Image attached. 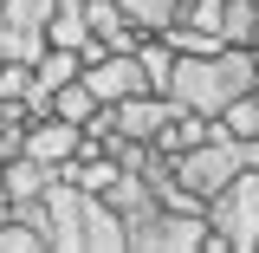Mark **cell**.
I'll return each mask as SVG.
<instances>
[{
    "label": "cell",
    "instance_id": "cell-1",
    "mask_svg": "<svg viewBox=\"0 0 259 253\" xmlns=\"http://www.w3.org/2000/svg\"><path fill=\"white\" fill-rule=\"evenodd\" d=\"M13 214H26L46 234V247H59V253H117L123 247V214L104 195L78 189L65 175H52V189L39 195V201H20Z\"/></svg>",
    "mask_w": 259,
    "mask_h": 253
},
{
    "label": "cell",
    "instance_id": "cell-2",
    "mask_svg": "<svg viewBox=\"0 0 259 253\" xmlns=\"http://www.w3.org/2000/svg\"><path fill=\"white\" fill-rule=\"evenodd\" d=\"M240 91H253V46H221V52H175L168 97L182 111L221 117Z\"/></svg>",
    "mask_w": 259,
    "mask_h": 253
},
{
    "label": "cell",
    "instance_id": "cell-3",
    "mask_svg": "<svg viewBox=\"0 0 259 253\" xmlns=\"http://www.w3.org/2000/svg\"><path fill=\"white\" fill-rule=\"evenodd\" d=\"M207 247H227V253L259 247V169H240L227 189L207 195Z\"/></svg>",
    "mask_w": 259,
    "mask_h": 253
},
{
    "label": "cell",
    "instance_id": "cell-4",
    "mask_svg": "<svg viewBox=\"0 0 259 253\" xmlns=\"http://www.w3.org/2000/svg\"><path fill=\"white\" fill-rule=\"evenodd\" d=\"M168 169H175V182H182V189H194L201 201H207V195L227 189L246 162H240V143L227 136V124L214 117V130H207L201 143H188V150H175V156H168Z\"/></svg>",
    "mask_w": 259,
    "mask_h": 253
},
{
    "label": "cell",
    "instance_id": "cell-5",
    "mask_svg": "<svg viewBox=\"0 0 259 253\" xmlns=\"http://www.w3.org/2000/svg\"><path fill=\"white\" fill-rule=\"evenodd\" d=\"M123 247H143V253H201L207 247V214H182V208H149L143 221L123 227Z\"/></svg>",
    "mask_w": 259,
    "mask_h": 253
},
{
    "label": "cell",
    "instance_id": "cell-6",
    "mask_svg": "<svg viewBox=\"0 0 259 253\" xmlns=\"http://www.w3.org/2000/svg\"><path fill=\"white\" fill-rule=\"evenodd\" d=\"M78 78L97 91V104H123V97L149 91V78H143L136 52H104V46H84V71H78Z\"/></svg>",
    "mask_w": 259,
    "mask_h": 253
},
{
    "label": "cell",
    "instance_id": "cell-7",
    "mask_svg": "<svg viewBox=\"0 0 259 253\" xmlns=\"http://www.w3.org/2000/svg\"><path fill=\"white\" fill-rule=\"evenodd\" d=\"M168 117H175V97L168 91H136L123 104H110V130L117 136H136V143H156Z\"/></svg>",
    "mask_w": 259,
    "mask_h": 253
},
{
    "label": "cell",
    "instance_id": "cell-8",
    "mask_svg": "<svg viewBox=\"0 0 259 253\" xmlns=\"http://www.w3.org/2000/svg\"><path fill=\"white\" fill-rule=\"evenodd\" d=\"M78 143H84V124H65V117H52V111H39V117H26V156L52 162V169H65V162L78 156Z\"/></svg>",
    "mask_w": 259,
    "mask_h": 253
},
{
    "label": "cell",
    "instance_id": "cell-9",
    "mask_svg": "<svg viewBox=\"0 0 259 253\" xmlns=\"http://www.w3.org/2000/svg\"><path fill=\"white\" fill-rule=\"evenodd\" d=\"M52 175H59V169L39 162V156H26V150L0 162V182H7V195H13V208H20V201H39V195L52 189Z\"/></svg>",
    "mask_w": 259,
    "mask_h": 253
},
{
    "label": "cell",
    "instance_id": "cell-10",
    "mask_svg": "<svg viewBox=\"0 0 259 253\" xmlns=\"http://www.w3.org/2000/svg\"><path fill=\"white\" fill-rule=\"evenodd\" d=\"M46 46H91V20H84V0H52L46 13Z\"/></svg>",
    "mask_w": 259,
    "mask_h": 253
},
{
    "label": "cell",
    "instance_id": "cell-11",
    "mask_svg": "<svg viewBox=\"0 0 259 253\" xmlns=\"http://www.w3.org/2000/svg\"><path fill=\"white\" fill-rule=\"evenodd\" d=\"M78 71H84V52H78V46H46V52L32 59V85H39V91L52 97L59 85H71Z\"/></svg>",
    "mask_w": 259,
    "mask_h": 253
},
{
    "label": "cell",
    "instance_id": "cell-12",
    "mask_svg": "<svg viewBox=\"0 0 259 253\" xmlns=\"http://www.w3.org/2000/svg\"><path fill=\"white\" fill-rule=\"evenodd\" d=\"M136 65H143L149 91H168V78H175V46H168L162 32H143V39H136Z\"/></svg>",
    "mask_w": 259,
    "mask_h": 253
},
{
    "label": "cell",
    "instance_id": "cell-13",
    "mask_svg": "<svg viewBox=\"0 0 259 253\" xmlns=\"http://www.w3.org/2000/svg\"><path fill=\"white\" fill-rule=\"evenodd\" d=\"M123 7V20L130 26H143V32H162V26H175L182 13H188L194 0H117Z\"/></svg>",
    "mask_w": 259,
    "mask_h": 253
},
{
    "label": "cell",
    "instance_id": "cell-14",
    "mask_svg": "<svg viewBox=\"0 0 259 253\" xmlns=\"http://www.w3.org/2000/svg\"><path fill=\"white\" fill-rule=\"evenodd\" d=\"M46 111L65 117V124H91V117H97V91L84 85V78H71V85H59V91L46 97Z\"/></svg>",
    "mask_w": 259,
    "mask_h": 253
},
{
    "label": "cell",
    "instance_id": "cell-15",
    "mask_svg": "<svg viewBox=\"0 0 259 253\" xmlns=\"http://www.w3.org/2000/svg\"><path fill=\"white\" fill-rule=\"evenodd\" d=\"M0 253H46V234H39L26 214H7V221H0Z\"/></svg>",
    "mask_w": 259,
    "mask_h": 253
},
{
    "label": "cell",
    "instance_id": "cell-16",
    "mask_svg": "<svg viewBox=\"0 0 259 253\" xmlns=\"http://www.w3.org/2000/svg\"><path fill=\"white\" fill-rule=\"evenodd\" d=\"M221 124H227V136H259V97L240 91V97L221 111Z\"/></svg>",
    "mask_w": 259,
    "mask_h": 253
}]
</instances>
